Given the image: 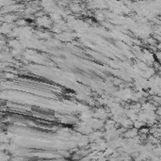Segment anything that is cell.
<instances>
[{"label":"cell","instance_id":"3","mask_svg":"<svg viewBox=\"0 0 161 161\" xmlns=\"http://www.w3.org/2000/svg\"><path fill=\"white\" fill-rule=\"evenodd\" d=\"M144 125H145V122H144L139 121V120H137V121L134 122V126H135L136 128H138V129L142 128Z\"/></svg>","mask_w":161,"mask_h":161},{"label":"cell","instance_id":"5","mask_svg":"<svg viewBox=\"0 0 161 161\" xmlns=\"http://www.w3.org/2000/svg\"><path fill=\"white\" fill-rule=\"evenodd\" d=\"M147 43H148L149 44H151V45H156V39H154V38H149V39L147 40Z\"/></svg>","mask_w":161,"mask_h":161},{"label":"cell","instance_id":"1","mask_svg":"<svg viewBox=\"0 0 161 161\" xmlns=\"http://www.w3.org/2000/svg\"><path fill=\"white\" fill-rule=\"evenodd\" d=\"M137 134H138V128H134V129H130L129 131H126L124 133V137L127 139H132L134 138V137L137 136Z\"/></svg>","mask_w":161,"mask_h":161},{"label":"cell","instance_id":"4","mask_svg":"<svg viewBox=\"0 0 161 161\" xmlns=\"http://www.w3.org/2000/svg\"><path fill=\"white\" fill-rule=\"evenodd\" d=\"M71 11H73L74 12H79L81 11V8L79 5L75 3V4H73L71 6Z\"/></svg>","mask_w":161,"mask_h":161},{"label":"cell","instance_id":"2","mask_svg":"<svg viewBox=\"0 0 161 161\" xmlns=\"http://www.w3.org/2000/svg\"><path fill=\"white\" fill-rule=\"evenodd\" d=\"M141 108H142L143 110H145V111H155L156 110L155 106H154L153 104H151L150 102L144 103V104L141 106Z\"/></svg>","mask_w":161,"mask_h":161}]
</instances>
